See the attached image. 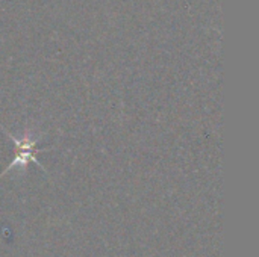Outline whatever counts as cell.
Wrapping results in <instances>:
<instances>
[{"mask_svg": "<svg viewBox=\"0 0 259 257\" xmlns=\"http://www.w3.org/2000/svg\"><path fill=\"white\" fill-rule=\"evenodd\" d=\"M9 136L15 141V147L18 148V153L15 155L14 164H12L8 170H11V168L15 167V165L27 164V162H30V161H33V162L38 164V161L35 159V153H36L38 150L35 148V141H33V139H30L29 136H24L23 139H17V138H15L14 135H11V133H9Z\"/></svg>", "mask_w": 259, "mask_h": 257, "instance_id": "obj_1", "label": "cell"}]
</instances>
